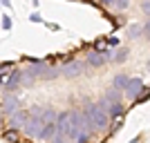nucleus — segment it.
<instances>
[{"label": "nucleus", "instance_id": "1", "mask_svg": "<svg viewBox=\"0 0 150 143\" xmlns=\"http://www.w3.org/2000/svg\"><path fill=\"white\" fill-rule=\"evenodd\" d=\"M85 118H88V125L90 130H105L108 123H110V114H108L105 107H101V103H90L85 110Z\"/></svg>", "mask_w": 150, "mask_h": 143}, {"label": "nucleus", "instance_id": "2", "mask_svg": "<svg viewBox=\"0 0 150 143\" xmlns=\"http://www.w3.org/2000/svg\"><path fill=\"white\" fill-rule=\"evenodd\" d=\"M31 72L36 74V78H45V81L56 78V76L61 74V69L50 67V65H47V63H43V61H36V63H34V65H31Z\"/></svg>", "mask_w": 150, "mask_h": 143}, {"label": "nucleus", "instance_id": "3", "mask_svg": "<svg viewBox=\"0 0 150 143\" xmlns=\"http://www.w3.org/2000/svg\"><path fill=\"white\" fill-rule=\"evenodd\" d=\"M146 87H144V81L139 78V76H134V78H130L128 81V87L123 89V94H125V99L128 101H137L139 96H141V92H144Z\"/></svg>", "mask_w": 150, "mask_h": 143}, {"label": "nucleus", "instance_id": "4", "mask_svg": "<svg viewBox=\"0 0 150 143\" xmlns=\"http://www.w3.org/2000/svg\"><path fill=\"white\" fill-rule=\"evenodd\" d=\"M43 128H45V121H43V118L31 116V118H29V123L25 125V134H27L29 139H36V141H38V137H40Z\"/></svg>", "mask_w": 150, "mask_h": 143}, {"label": "nucleus", "instance_id": "5", "mask_svg": "<svg viewBox=\"0 0 150 143\" xmlns=\"http://www.w3.org/2000/svg\"><path fill=\"white\" fill-rule=\"evenodd\" d=\"M18 112V99L11 92H2V116H11Z\"/></svg>", "mask_w": 150, "mask_h": 143}, {"label": "nucleus", "instance_id": "6", "mask_svg": "<svg viewBox=\"0 0 150 143\" xmlns=\"http://www.w3.org/2000/svg\"><path fill=\"white\" fill-rule=\"evenodd\" d=\"M31 118V112H27V110H18V112H13L11 116H9V128H13V130H18L20 125H27Z\"/></svg>", "mask_w": 150, "mask_h": 143}, {"label": "nucleus", "instance_id": "7", "mask_svg": "<svg viewBox=\"0 0 150 143\" xmlns=\"http://www.w3.org/2000/svg\"><path fill=\"white\" fill-rule=\"evenodd\" d=\"M85 69V63H81V61H69V63H65L61 67V74L63 76H79Z\"/></svg>", "mask_w": 150, "mask_h": 143}, {"label": "nucleus", "instance_id": "8", "mask_svg": "<svg viewBox=\"0 0 150 143\" xmlns=\"http://www.w3.org/2000/svg\"><path fill=\"white\" fill-rule=\"evenodd\" d=\"M121 92H123V89L110 87V89L105 92V96H103V99L99 101V103H101V107H105V110H108V107L112 105V103H119V101H121Z\"/></svg>", "mask_w": 150, "mask_h": 143}, {"label": "nucleus", "instance_id": "9", "mask_svg": "<svg viewBox=\"0 0 150 143\" xmlns=\"http://www.w3.org/2000/svg\"><path fill=\"white\" fill-rule=\"evenodd\" d=\"M18 85H23V72H11V76L5 78V83H2V89L5 92H13Z\"/></svg>", "mask_w": 150, "mask_h": 143}, {"label": "nucleus", "instance_id": "10", "mask_svg": "<svg viewBox=\"0 0 150 143\" xmlns=\"http://www.w3.org/2000/svg\"><path fill=\"white\" fill-rule=\"evenodd\" d=\"M105 61H108L105 51H90L88 54V65H92V67H101Z\"/></svg>", "mask_w": 150, "mask_h": 143}, {"label": "nucleus", "instance_id": "11", "mask_svg": "<svg viewBox=\"0 0 150 143\" xmlns=\"http://www.w3.org/2000/svg\"><path fill=\"white\" fill-rule=\"evenodd\" d=\"M56 128H58V132H61V134H65V137L69 134V112H61V114H58Z\"/></svg>", "mask_w": 150, "mask_h": 143}, {"label": "nucleus", "instance_id": "12", "mask_svg": "<svg viewBox=\"0 0 150 143\" xmlns=\"http://www.w3.org/2000/svg\"><path fill=\"white\" fill-rule=\"evenodd\" d=\"M58 134V128L56 123H45L43 132H40V137H38V141H52V139Z\"/></svg>", "mask_w": 150, "mask_h": 143}, {"label": "nucleus", "instance_id": "13", "mask_svg": "<svg viewBox=\"0 0 150 143\" xmlns=\"http://www.w3.org/2000/svg\"><path fill=\"white\" fill-rule=\"evenodd\" d=\"M128 81H130V78L125 74H117L114 76V87H117V89H125V87H128Z\"/></svg>", "mask_w": 150, "mask_h": 143}, {"label": "nucleus", "instance_id": "14", "mask_svg": "<svg viewBox=\"0 0 150 143\" xmlns=\"http://www.w3.org/2000/svg\"><path fill=\"white\" fill-rule=\"evenodd\" d=\"M2 139H5L7 143H18V141H20V137H18V132L13 130V128H9V130H7L5 134H2Z\"/></svg>", "mask_w": 150, "mask_h": 143}, {"label": "nucleus", "instance_id": "15", "mask_svg": "<svg viewBox=\"0 0 150 143\" xmlns=\"http://www.w3.org/2000/svg\"><path fill=\"white\" fill-rule=\"evenodd\" d=\"M108 114H110V116H123V105H121V103H112V105L108 107Z\"/></svg>", "mask_w": 150, "mask_h": 143}, {"label": "nucleus", "instance_id": "16", "mask_svg": "<svg viewBox=\"0 0 150 143\" xmlns=\"http://www.w3.org/2000/svg\"><path fill=\"white\" fill-rule=\"evenodd\" d=\"M128 36H130V38H139V36H141V27H139V25H132L130 29H128Z\"/></svg>", "mask_w": 150, "mask_h": 143}, {"label": "nucleus", "instance_id": "17", "mask_svg": "<svg viewBox=\"0 0 150 143\" xmlns=\"http://www.w3.org/2000/svg\"><path fill=\"white\" fill-rule=\"evenodd\" d=\"M2 29H5V31H9V29H11V18H9L7 13L2 16Z\"/></svg>", "mask_w": 150, "mask_h": 143}, {"label": "nucleus", "instance_id": "18", "mask_svg": "<svg viewBox=\"0 0 150 143\" xmlns=\"http://www.w3.org/2000/svg\"><path fill=\"white\" fill-rule=\"evenodd\" d=\"M67 139H69V137H65V134H61V132H58L56 137L52 139V143H67Z\"/></svg>", "mask_w": 150, "mask_h": 143}, {"label": "nucleus", "instance_id": "19", "mask_svg": "<svg viewBox=\"0 0 150 143\" xmlns=\"http://www.w3.org/2000/svg\"><path fill=\"white\" fill-rule=\"evenodd\" d=\"M125 54H128L125 49H119V54H114V61H117V63H123L125 61Z\"/></svg>", "mask_w": 150, "mask_h": 143}, {"label": "nucleus", "instance_id": "20", "mask_svg": "<svg viewBox=\"0 0 150 143\" xmlns=\"http://www.w3.org/2000/svg\"><path fill=\"white\" fill-rule=\"evenodd\" d=\"M141 9H144L146 16H150V0H144V2H141Z\"/></svg>", "mask_w": 150, "mask_h": 143}, {"label": "nucleus", "instance_id": "21", "mask_svg": "<svg viewBox=\"0 0 150 143\" xmlns=\"http://www.w3.org/2000/svg\"><path fill=\"white\" fill-rule=\"evenodd\" d=\"M114 5H117V9H125V7H128V0H114Z\"/></svg>", "mask_w": 150, "mask_h": 143}, {"label": "nucleus", "instance_id": "22", "mask_svg": "<svg viewBox=\"0 0 150 143\" xmlns=\"http://www.w3.org/2000/svg\"><path fill=\"white\" fill-rule=\"evenodd\" d=\"M13 65L11 63H2V76H7V69H11Z\"/></svg>", "mask_w": 150, "mask_h": 143}, {"label": "nucleus", "instance_id": "23", "mask_svg": "<svg viewBox=\"0 0 150 143\" xmlns=\"http://www.w3.org/2000/svg\"><path fill=\"white\" fill-rule=\"evenodd\" d=\"M108 45H110V47H114V45H119V38H110V40H108Z\"/></svg>", "mask_w": 150, "mask_h": 143}, {"label": "nucleus", "instance_id": "24", "mask_svg": "<svg viewBox=\"0 0 150 143\" xmlns=\"http://www.w3.org/2000/svg\"><path fill=\"white\" fill-rule=\"evenodd\" d=\"M29 20H34V23H40V16H38V13H31Z\"/></svg>", "mask_w": 150, "mask_h": 143}, {"label": "nucleus", "instance_id": "25", "mask_svg": "<svg viewBox=\"0 0 150 143\" xmlns=\"http://www.w3.org/2000/svg\"><path fill=\"white\" fill-rule=\"evenodd\" d=\"M101 5H114V0H99Z\"/></svg>", "mask_w": 150, "mask_h": 143}, {"label": "nucleus", "instance_id": "26", "mask_svg": "<svg viewBox=\"0 0 150 143\" xmlns=\"http://www.w3.org/2000/svg\"><path fill=\"white\" fill-rule=\"evenodd\" d=\"M2 5H5V7H9V0H2Z\"/></svg>", "mask_w": 150, "mask_h": 143}, {"label": "nucleus", "instance_id": "27", "mask_svg": "<svg viewBox=\"0 0 150 143\" xmlns=\"http://www.w3.org/2000/svg\"><path fill=\"white\" fill-rule=\"evenodd\" d=\"M148 67H150V61H148Z\"/></svg>", "mask_w": 150, "mask_h": 143}]
</instances>
